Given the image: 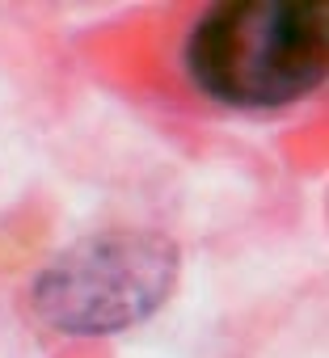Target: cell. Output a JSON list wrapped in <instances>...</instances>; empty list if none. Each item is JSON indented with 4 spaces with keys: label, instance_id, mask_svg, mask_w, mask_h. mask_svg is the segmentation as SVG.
Listing matches in <instances>:
<instances>
[{
    "label": "cell",
    "instance_id": "1",
    "mask_svg": "<svg viewBox=\"0 0 329 358\" xmlns=\"http://www.w3.org/2000/svg\"><path fill=\"white\" fill-rule=\"evenodd\" d=\"M178 72L211 110L287 114L329 76V0H216L182 30Z\"/></svg>",
    "mask_w": 329,
    "mask_h": 358
},
{
    "label": "cell",
    "instance_id": "2",
    "mask_svg": "<svg viewBox=\"0 0 329 358\" xmlns=\"http://www.w3.org/2000/svg\"><path fill=\"white\" fill-rule=\"evenodd\" d=\"M182 282V245L160 228H93L59 245L26 282V312L68 341H102L148 324Z\"/></svg>",
    "mask_w": 329,
    "mask_h": 358
}]
</instances>
